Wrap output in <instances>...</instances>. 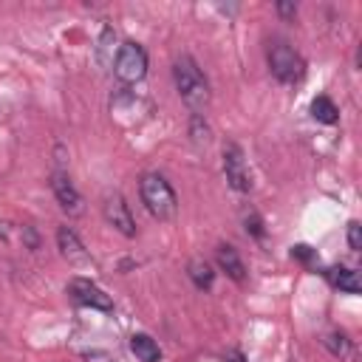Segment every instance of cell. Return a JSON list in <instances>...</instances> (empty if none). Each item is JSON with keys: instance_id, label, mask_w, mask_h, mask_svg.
I'll use <instances>...</instances> for the list:
<instances>
[{"instance_id": "12", "label": "cell", "mask_w": 362, "mask_h": 362, "mask_svg": "<svg viewBox=\"0 0 362 362\" xmlns=\"http://www.w3.org/2000/svg\"><path fill=\"white\" fill-rule=\"evenodd\" d=\"M328 280H331V286H334V288H339V291H345V294H359V291H362L359 272H354V269L334 266V269L328 272Z\"/></svg>"}, {"instance_id": "8", "label": "cell", "mask_w": 362, "mask_h": 362, "mask_svg": "<svg viewBox=\"0 0 362 362\" xmlns=\"http://www.w3.org/2000/svg\"><path fill=\"white\" fill-rule=\"evenodd\" d=\"M51 189L57 204L68 212V215H82V195L76 192V187L71 184V178L65 173H54L51 175Z\"/></svg>"}, {"instance_id": "21", "label": "cell", "mask_w": 362, "mask_h": 362, "mask_svg": "<svg viewBox=\"0 0 362 362\" xmlns=\"http://www.w3.org/2000/svg\"><path fill=\"white\" fill-rule=\"evenodd\" d=\"M277 11H280L286 20H294V17H297V6H294V3H277Z\"/></svg>"}, {"instance_id": "7", "label": "cell", "mask_w": 362, "mask_h": 362, "mask_svg": "<svg viewBox=\"0 0 362 362\" xmlns=\"http://www.w3.org/2000/svg\"><path fill=\"white\" fill-rule=\"evenodd\" d=\"M102 212H105V221H107V223H110L116 232H122L124 238H136V221H133V215H130L127 201H124L119 192L105 198Z\"/></svg>"}, {"instance_id": "11", "label": "cell", "mask_w": 362, "mask_h": 362, "mask_svg": "<svg viewBox=\"0 0 362 362\" xmlns=\"http://www.w3.org/2000/svg\"><path fill=\"white\" fill-rule=\"evenodd\" d=\"M322 345H325L337 359H345V362H354V359H356V345H354V339H351L348 334H342V331H328V334L322 337Z\"/></svg>"}, {"instance_id": "13", "label": "cell", "mask_w": 362, "mask_h": 362, "mask_svg": "<svg viewBox=\"0 0 362 362\" xmlns=\"http://www.w3.org/2000/svg\"><path fill=\"white\" fill-rule=\"evenodd\" d=\"M130 351L141 362H161V348L150 334H133L130 337Z\"/></svg>"}, {"instance_id": "14", "label": "cell", "mask_w": 362, "mask_h": 362, "mask_svg": "<svg viewBox=\"0 0 362 362\" xmlns=\"http://www.w3.org/2000/svg\"><path fill=\"white\" fill-rule=\"evenodd\" d=\"M187 272H189V280L195 283V288H201V291H209V288H212L215 272H212V266H209L206 260H192V263L187 266Z\"/></svg>"}, {"instance_id": "16", "label": "cell", "mask_w": 362, "mask_h": 362, "mask_svg": "<svg viewBox=\"0 0 362 362\" xmlns=\"http://www.w3.org/2000/svg\"><path fill=\"white\" fill-rule=\"evenodd\" d=\"M348 246H351L354 252L362 249V226H359V221H351V223H348Z\"/></svg>"}, {"instance_id": "15", "label": "cell", "mask_w": 362, "mask_h": 362, "mask_svg": "<svg viewBox=\"0 0 362 362\" xmlns=\"http://www.w3.org/2000/svg\"><path fill=\"white\" fill-rule=\"evenodd\" d=\"M311 116H314L317 122H322V124H334V122L339 119V110H337V105H334L328 96H317V99L311 102Z\"/></svg>"}, {"instance_id": "17", "label": "cell", "mask_w": 362, "mask_h": 362, "mask_svg": "<svg viewBox=\"0 0 362 362\" xmlns=\"http://www.w3.org/2000/svg\"><path fill=\"white\" fill-rule=\"evenodd\" d=\"M206 136H209L206 122L201 119V113H192V139L195 141H206Z\"/></svg>"}, {"instance_id": "10", "label": "cell", "mask_w": 362, "mask_h": 362, "mask_svg": "<svg viewBox=\"0 0 362 362\" xmlns=\"http://www.w3.org/2000/svg\"><path fill=\"white\" fill-rule=\"evenodd\" d=\"M57 246H59L62 257H68V260H85V257H88L85 243H82L79 235H76L74 229H68V226H59V229H57Z\"/></svg>"}, {"instance_id": "4", "label": "cell", "mask_w": 362, "mask_h": 362, "mask_svg": "<svg viewBox=\"0 0 362 362\" xmlns=\"http://www.w3.org/2000/svg\"><path fill=\"white\" fill-rule=\"evenodd\" d=\"M269 68H272L274 79H280V82H286V85L300 82V76H303V59H300V54H297L291 45H286V42H277V45L269 51Z\"/></svg>"}, {"instance_id": "1", "label": "cell", "mask_w": 362, "mask_h": 362, "mask_svg": "<svg viewBox=\"0 0 362 362\" xmlns=\"http://www.w3.org/2000/svg\"><path fill=\"white\" fill-rule=\"evenodd\" d=\"M173 79H175V90L184 99V105L195 113H201L209 105V82L201 74V68L195 65L192 57H178L173 65Z\"/></svg>"}, {"instance_id": "6", "label": "cell", "mask_w": 362, "mask_h": 362, "mask_svg": "<svg viewBox=\"0 0 362 362\" xmlns=\"http://www.w3.org/2000/svg\"><path fill=\"white\" fill-rule=\"evenodd\" d=\"M223 173H226V181L232 189H238V192L252 189V175L246 170V158H243V150L238 144L223 147Z\"/></svg>"}, {"instance_id": "2", "label": "cell", "mask_w": 362, "mask_h": 362, "mask_svg": "<svg viewBox=\"0 0 362 362\" xmlns=\"http://www.w3.org/2000/svg\"><path fill=\"white\" fill-rule=\"evenodd\" d=\"M139 195H141V204L144 209L158 218V221H173L175 212H178V198H175V189L170 187V181L158 173H144L141 181H139Z\"/></svg>"}, {"instance_id": "18", "label": "cell", "mask_w": 362, "mask_h": 362, "mask_svg": "<svg viewBox=\"0 0 362 362\" xmlns=\"http://www.w3.org/2000/svg\"><path fill=\"white\" fill-rule=\"evenodd\" d=\"M291 257H297V260H303V263H311V260H314V249L305 246V243H297V246L291 249Z\"/></svg>"}, {"instance_id": "22", "label": "cell", "mask_w": 362, "mask_h": 362, "mask_svg": "<svg viewBox=\"0 0 362 362\" xmlns=\"http://www.w3.org/2000/svg\"><path fill=\"white\" fill-rule=\"evenodd\" d=\"M8 232H6V223H0V238H6Z\"/></svg>"}, {"instance_id": "20", "label": "cell", "mask_w": 362, "mask_h": 362, "mask_svg": "<svg viewBox=\"0 0 362 362\" xmlns=\"http://www.w3.org/2000/svg\"><path fill=\"white\" fill-rule=\"evenodd\" d=\"M23 240L28 243V249H37V246H40V238H37L34 226H23Z\"/></svg>"}, {"instance_id": "19", "label": "cell", "mask_w": 362, "mask_h": 362, "mask_svg": "<svg viewBox=\"0 0 362 362\" xmlns=\"http://www.w3.org/2000/svg\"><path fill=\"white\" fill-rule=\"evenodd\" d=\"M246 232H252L255 238H263V221L257 215H249L246 218Z\"/></svg>"}, {"instance_id": "5", "label": "cell", "mask_w": 362, "mask_h": 362, "mask_svg": "<svg viewBox=\"0 0 362 362\" xmlns=\"http://www.w3.org/2000/svg\"><path fill=\"white\" fill-rule=\"evenodd\" d=\"M68 294H71L74 303L88 305V308H99V311H110L113 308V300L88 277H71L68 280Z\"/></svg>"}, {"instance_id": "3", "label": "cell", "mask_w": 362, "mask_h": 362, "mask_svg": "<svg viewBox=\"0 0 362 362\" xmlns=\"http://www.w3.org/2000/svg\"><path fill=\"white\" fill-rule=\"evenodd\" d=\"M113 71L122 82H139L147 74V51L139 42H124L116 54Z\"/></svg>"}, {"instance_id": "9", "label": "cell", "mask_w": 362, "mask_h": 362, "mask_svg": "<svg viewBox=\"0 0 362 362\" xmlns=\"http://www.w3.org/2000/svg\"><path fill=\"white\" fill-rule=\"evenodd\" d=\"M215 257H218V266H221L235 283H243V280H246V266H243V260H240V255H238L235 246L221 243L218 252H215Z\"/></svg>"}]
</instances>
